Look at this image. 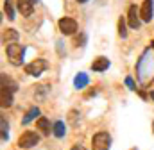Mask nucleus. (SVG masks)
Segmentation results:
<instances>
[{
	"label": "nucleus",
	"mask_w": 154,
	"mask_h": 150,
	"mask_svg": "<svg viewBox=\"0 0 154 150\" xmlns=\"http://www.w3.org/2000/svg\"><path fill=\"white\" fill-rule=\"evenodd\" d=\"M57 27H59L61 34H65V36H72V34L77 31V22L74 20V18L65 16V18H61V20L57 22Z\"/></svg>",
	"instance_id": "20e7f679"
},
{
	"label": "nucleus",
	"mask_w": 154,
	"mask_h": 150,
	"mask_svg": "<svg viewBox=\"0 0 154 150\" xmlns=\"http://www.w3.org/2000/svg\"><path fill=\"white\" fill-rule=\"evenodd\" d=\"M16 39H18V32H16L14 29H5V31H4V34H2V41H4V43L11 45V43H14Z\"/></svg>",
	"instance_id": "9d476101"
},
{
	"label": "nucleus",
	"mask_w": 154,
	"mask_h": 150,
	"mask_svg": "<svg viewBox=\"0 0 154 150\" xmlns=\"http://www.w3.org/2000/svg\"><path fill=\"white\" fill-rule=\"evenodd\" d=\"M52 130H54V136H57V138H63V136H65V132H66V129H65V123H63V122H56V123H54V127H52Z\"/></svg>",
	"instance_id": "dca6fc26"
},
{
	"label": "nucleus",
	"mask_w": 154,
	"mask_h": 150,
	"mask_svg": "<svg viewBox=\"0 0 154 150\" xmlns=\"http://www.w3.org/2000/svg\"><path fill=\"white\" fill-rule=\"evenodd\" d=\"M108 66H109V59L102 57V56L93 59V63H91V70L93 72H104V70H108Z\"/></svg>",
	"instance_id": "1a4fd4ad"
},
{
	"label": "nucleus",
	"mask_w": 154,
	"mask_h": 150,
	"mask_svg": "<svg viewBox=\"0 0 154 150\" xmlns=\"http://www.w3.org/2000/svg\"><path fill=\"white\" fill-rule=\"evenodd\" d=\"M5 54H7V59L11 61V64L18 66V64L23 63V46H22V45H18V43H11V45H7Z\"/></svg>",
	"instance_id": "f257e3e1"
},
{
	"label": "nucleus",
	"mask_w": 154,
	"mask_h": 150,
	"mask_svg": "<svg viewBox=\"0 0 154 150\" xmlns=\"http://www.w3.org/2000/svg\"><path fill=\"white\" fill-rule=\"evenodd\" d=\"M77 2H79V4H84V2H88V0H77Z\"/></svg>",
	"instance_id": "4be33fe9"
},
{
	"label": "nucleus",
	"mask_w": 154,
	"mask_h": 150,
	"mask_svg": "<svg viewBox=\"0 0 154 150\" xmlns=\"http://www.w3.org/2000/svg\"><path fill=\"white\" fill-rule=\"evenodd\" d=\"M38 114H39V109H38V107H31V109L27 111V114H25V118L22 120V123H23V125L31 123V122H32V120H34V118H36Z\"/></svg>",
	"instance_id": "4468645a"
},
{
	"label": "nucleus",
	"mask_w": 154,
	"mask_h": 150,
	"mask_svg": "<svg viewBox=\"0 0 154 150\" xmlns=\"http://www.w3.org/2000/svg\"><path fill=\"white\" fill-rule=\"evenodd\" d=\"M151 98L154 100V91H151Z\"/></svg>",
	"instance_id": "5701e85b"
},
{
	"label": "nucleus",
	"mask_w": 154,
	"mask_h": 150,
	"mask_svg": "<svg viewBox=\"0 0 154 150\" xmlns=\"http://www.w3.org/2000/svg\"><path fill=\"white\" fill-rule=\"evenodd\" d=\"M16 7L22 13V16H31L32 9H34V2L32 0H16Z\"/></svg>",
	"instance_id": "6e6552de"
},
{
	"label": "nucleus",
	"mask_w": 154,
	"mask_h": 150,
	"mask_svg": "<svg viewBox=\"0 0 154 150\" xmlns=\"http://www.w3.org/2000/svg\"><path fill=\"white\" fill-rule=\"evenodd\" d=\"M88 82H90V79H88L86 74H79V75H75V79H74V86H75L77 89H82Z\"/></svg>",
	"instance_id": "9b49d317"
},
{
	"label": "nucleus",
	"mask_w": 154,
	"mask_h": 150,
	"mask_svg": "<svg viewBox=\"0 0 154 150\" xmlns=\"http://www.w3.org/2000/svg\"><path fill=\"white\" fill-rule=\"evenodd\" d=\"M118 36H120V38H125V36H127V31H125V22H124L122 18L118 20Z\"/></svg>",
	"instance_id": "a211bd4d"
},
{
	"label": "nucleus",
	"mask_w": 154,
	"mask_h": 150,
	"mask_svg": "<svg viewBox=\"0 0 154 150\" xmlns=\"http://www.w3.org/2000/svg\"><path fill=\"white\" fill-rule=\"evenodd\" d=\"M4 11H5V14H7V18H9V20H14V9H13V5H11V2H9V0H5V2H4Z\"/></svg>",
	"instance_id": "f3484780"
},
{
	"label": "nucleus",
	"mask_w": 154,
	"mask_h": 150,
	"mask_svg": "<svg viewBox=\"0 0 154 150\" xmlns=\"http://www.w3.org/2000/svg\"><path fill=\"white\" fill-rule=\"evenodd\" d=\"M152 11H154V0H143L142 9H140V18L143 22H151L152 20Z\"/></svg>",
	"instance_id": "423d86ee"
},
{
	"label": "nucleus",
	"mask_w": 154,
	"mask_h": 150,
	"mask_svg": "<svg viewBox=\"0 0 154 150\" xmlns=\"http://www.w3.org/2000/svg\"><path fill=\"white\" fill-rule=\"evenodd\" d=\"M2 88H7L13 93V91H16V82H13L5 74H2Z\"/></svg>",
	"instance_id": "2eb2a0df"
},
{
	"label": "nucleus",
	"mask_w": 154,
	"mask_h": 150,
	"mask_svg": "<svg viewBox=\"0 0 154 150\" xmlns=\"http://www.w3.org/2000/svg\"><path fill=\"white\" fill-rule=\"evenodd\" d=\"M7 140V125H5V120L2 118V141Z\"/></svg>",
	"instance_id": "6ab92c4d"
},
{
	"label": "nucleus",
	"mask_w": 154,
	"mask_h": 150,
	"mask_svg": "<svg viewBox=\"0 0 154 150\" xmlns=\"http://www.w3.org/2000/svg\"><path fill=\"white\" fill-rule=\"evenodd\" d=\"M38 143H39V136L36 132H32V130H27V132H23L18 138V147L20 148H32Z\"/></svg>",
	"instance_id": "7ed1b4c3"
},
{
	"label": "nucleus",
	"mask_w": 154,
	"mask_h": 150,
	"mask_svg": "<svg viewBox=\"0 0 154 150\" xmlns=\"http://www.w3.org/2000/svg\"><path fill=\"white\" fill-rule=\"evenodd\" d=\"M125 84L129 86V89H136V88H134V82H133V79H131V77H127V79H125Z\"/></svg>",
	"instance_id": "aec40b11"
},
{
	"label": "nucleus",
	"mask_w": 154,
	"mask_h": 150,
	"mask_svg": "<svg viewBox=\"0 0 154 150\" xmlns=\"http://www.w3.org/2000/svg\"><path fill=\"white\" fill-rule=\"evenodd\" d=\"M72 150H86V148H84V147H81V145H75Z\"/></svg>",
	"instance_id": "412c9836"
},
{
	"label": "nucleus",
	"mask_w": 154,
	"mask_h": 150,
	"mask_svg": "<svg viewBox=\"0 0 154 150\" xmlns=\"http://www.w3.org/2000/svg\"><path fill=\"white\" fill-rule=\"evenodd\" d=\"M152 46H154V41H152Z\"/></svg>",
	"instance_id": "393cba45"
},
{
	"label": "nucleus",
	"mask_w": 154,
	"mask_h": 150,
	"mask_svg": "<svg viewBox=\"0 0 154 150\" xmlns=\"http://www.w3.org/2000/svg\"><path fill=\"white\" fill-rule=\"evenodd\" d=\"M13 104V95L7 88H2V107H9Z\"/></svg>",
	"instance_id": "ddd939ff"
},
{
	"label": "nucleus",
	"mask_w": 154,
	"mask_h": 150,
	"mask_svg": "<svg viewBox=\"0 0 154 150\" xmlns=\"http://www.w3.org/2000/svg\"><path fill=\"white\" fill-rule=\"evenodd\" d=\"M47 61L45 59H34L32 63H29L27 66H25V74L32 75V77H38V75H41L45 70H47Z\"/></svg>",
	"instance_id": "39448f33"
},
{
	"label": "nucleus",
	"mask_w": 154,
	"mask_h": 150,
	"mask_svg": "<svg viewBox=\"0 0 154 150\" xmlns=\"http://www.w3.org/2000/svg\"><path fill=\"white\" fill-rule=\"evenodd\" d=\"M140 11L136 9V5H131L129 11H127V23L131 29H138L140 27Z\"/></svg>",
	"instance_id": "0eeeda50"
},
{
	"label": "nucleus",
	"mask_w": 154,
	"mask_h": 150,
	"mask_svg": "<svg viewBox=\"0 0 154 150\" xmlns=\"http://www.w3.org/2000/svg\"><path fill=\"white\" fill-rule=\"evenodd\" d=\"M109 145H111V136L108 132H97L91 140L93 150H108Z\"/></svg>",
	"instance_id": "f03ea898"
},
{
	"label": "nucleus",
	"mask_w": 154,
	"mask_h": 150,
	"mask_svg": "<svg viewBox=\"0 0 154 150\" xmlns=\"http://www.w3.org/2000/svg\"><path fill=\"white\" fill-rule=\"evenodd\" d=\"M36 127H38L43 134H48V132H50V122H48L45 116H41L38 122H36Z\"/></svg>",
	"instance_id": "f8f14e48"
},
{
	"label": "nucleus",
	"mask_w": 154,
	"mask_h": 150,
	"mask_svg": "<svg viewBox=\"0 0 154 150\" xmlns=\"http://www.w3.org/2000/svg\"><path fill=\"white\" fill-rule=\"evenodd\" d=\"M32 2H39V0H32Z\"/></svg>",
	"instance_id": "b1692460"
}]
</instances>
